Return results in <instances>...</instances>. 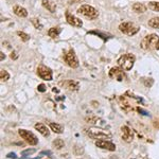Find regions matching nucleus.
I'll use <instances>...</instances> for the list:
<instances>
[{
	"label": "nucleus",
	"instance_id": "f257e3e1",
	"mask_svg": "<svg viewBox=\"0 0 159 159\" xmlns=\"http://www.w3.org/2000/svg\"><path fill=\"white\" fill-rule=\"evenodd\" d=\"M159 43V36L157 34H150L147 35L141 42V48L144 50H154L157 49Z\"/></svg>",
	"mask_w": 159,
	"mask_h": 159
},
{
	"label": "nucleus",
	"instance_id": "f03ea898",
	"mask_svg": "<svg viewBox=\"0 0 159 159\" xmlns=\"http://www.w3.org/2000/svg\"><path fill=\"white\" fill-rule=\"evenodd\" d=\"M135 60H136V57L134 55L130 54V53H126V54H123L121 57L118 60V65H119V67H121L123 70L129 71L133 68V66H134Z\"/></svg>",
	"mask_w": 159,
	"mask_h": 159
},
{
	"label": "nucleus",
	"instance_id": "7ed1b4c3",
	"mask_svg": "<svg viewBox=\"0 0 159 159\" xmlns=\"http://www.w3.org/2000/svg\"><path fill=\"white\" fill-rule=\"evenodd\" d=\"M87 135L92 139H104V138H110L111 134L109 132L103 130L99 127H90L87 129Z\"/></svg>",
	"mask_w": 159,
	"mask_h": 159
},
{
	"label": "nucleus",
	"instance_id": "20e7f679",
	"mask_svg": "<svg viewBox=\"0 0 159 159\" xmlns=\"http://www.w3.org/2000/svg\"><path fill=\"white\" fill-rule=\"evenodd\" d=\"M78 13L79 14L84 15V16L89 19H96V18H98V16H99L98 11H97L94 7L87 6V4H83V6H81V7H79Z\"/></svg>",
	"mask_w": 159,
	"mask_h": 159
},
{
	"label": "nucleus",
	"instance_id": "39448f33",
	"mask_svg": "<svg viewBox=\"0 0 159 159\" xmlns=\"http://www.w3.org/2000/svg\"><path fill=\"white\" fill-rule=\"evenodd\" d=\"M119 30L123 34L129 35V36H133L136 33L139 32V27L135 25L134 24H132V22H122V24L119 25Z\"/></svg>",
	"mask_w": 159,
	"mask_h": 159
},
{
	"label": "nucleus",
	"instance_id": "423d86ee",
	"mask_svg": "<svg viewBox=\"0 0 159 159\" xmlns=\"http://www.w3.org/2000/svg\"><path fill=\"white\" fill-rule=\"evenodd\" d=\"M64 58L69 67L71 68H78L79 67V60L76 57L73 49H69L67 52H64Z\"/></svg>",
	"mask_w": 159,
	"mask_h": 159
},
{
	"label": "nucleus",
	"instance_id": "0eeeda50",
	"mask_svg": "<svg viewBox=\"0 0 159 159\" xmlns=\"http://www.w3.org/2000/svg\"><path fill=\"white\" fill-rule=\"evenodd\" d=\"M18 134L22 139L25 140V142H28L30 145H36L38 143V139L37 137L33 134L32 132H29L27 129H19Z\"/></svg>",
	"mask_w": 159,
	"mask_h": 159
},
{
	"label": "nucleus",
	"instance_id": "6e6552de",
	"mask_svg": "<svg viewBox=\"0 0 159 159\" xmlns=\"http://www.w3.org/2000/svg\"><path fill=\"white\" fill-rule=\"evenodd\" d=\"M36 73L40 79L45 80V81H52V70L49 67H47V66L39 65L37 67Z\"/></svg>",
	"mask_w": 159,
	"mask_h": 159
},
{
	"label": "nucleus",
	"instance_id": "1a4fd4ad",
	"mask_svg": "<svg viewBox=\"0 0 159 159\" xmlns=\"http://www.w3.org/2000/svg\"><path fill=\"white\" fill-rule=\"evenodd\" d=\"M96 147H98L100 148H103V150L110 151V152H114V151H116V145H115L114 143L110 142V141L103 140V139L97 140L96 141Z\"/></svg>",
	"mask_w": 159,
	"mask_h": 159
},
{
	"label": "nucleus",
	"instance_id": "9d476101",
	"mask_svg": "<svg viewBox=\"0 0 159 159\" xmlns=\"http://www.w3.org/2000/svg\"><path fill=\"white\" fill-rule=\"evenodd\" d=\"M109 76L111 79H116L117 81L121 82V81H123V79L125 78V74L123 72V69L119 68V67H114V68L110 69Z\"/></svg>",
	"mask_w": 159,
	"mask_h": 159
},
{
	"label": "nucleus",
	"instance_id": "9b49d317",
	"mask_svg": "<svg viewBox=\"0 0 159 159\" xmlns=\"http://www.w3.org/2000/svg\"><path fill=\"white\" fill-rule=\"evenodd\" d=\"M121 137L125 142H132L134 139V133L129 126H122L121 127Z\"/></svg>",
	"mask_w": 159,
	"mask_h": 159
},
{
	"label": "nucleus",
	"instance_id": "f8f14e48",
	"mask_svg": "<svg viewBox=\"0 0 159 159\" xmlns=\"http://www.w3.org/2000/svg\"><path fill=\"white\" fill-rule=\"evenodd\" d=\"M66 20H67L68 24L70 25H72V27L81 28L82 25H83V22H82L81 19L76 18L75 16H73V15L69 12H66Z\"/></svg>",
	"mask_w": 159,
	"mask_h": 159
},
{
	"label": "nucleus",
	"instance_id": "ddd939ff",
	"mask_svg": "<svg viewBox=\"0 0 159 159\" xmlns=\"http://www.w3.org/2000/svg\"><path fill=\"white\" fill-rule=\"evenodd\" d=\"M35 129H37L38 132L42 134L43 137H49L50 136V132L49 129H48V127L46 126L45 124H43V123H36V124L34 125Z\"/></svg>",
	"mask_w": 159,
	"mask_h": 159
},
{
	"label": "nucleus",
	"instance_id": "4468645a",
	"mask_svg": "<svg viewBox=\"0 0 159 159\" xmlns=\"http://www.w3.org/2000/svg\"><path fill=\"white\" fill-rule=\"evenodd\" d=\"M13 11L18 17H27L28 16V12L25 7H20V6H15L13 7Z\"/></svg>",
	"mask_w": 159,
	"mask_h": 159
},
{
	"label": "nucleus",
	"instance_id": "2eb2a0df",
	"mask_svg": "<svg viewBox=\"0 0 159 159\" xmlns=\"http://www.w3.org/2000/svg\"><path fill=\"white\" fill-rule=\"evenodd\" d=\"M42 2H43V6L45 7L49 12H51V13H54L55 12L56 4L54 3V2L50 1V0H43Z\"/></svg>",
	"mask_w": 159,
	"mask_h": 159
},
{
	"label": "nucleus",
	"instance_id": "dca6fc26",
	"mask_svg": "<svg viewBox=\"0 0 159 159\" xmlns=\"http://www.w3.org/2000/svg\"><path fill=\"white\" fill-rule=\"evenodd\" d=\"M50 129L52 132H54L55 134H61L64 132L63 125L58 124V123H50Z\"/></svg>",
	"mask_w": 159,
	"mask_h": 159
},
{
	"label": "nucleus",
	"instance_id": "f3484780",
	"mask_svg": "<svg viewBox=\"0 0 159 159\" xmlns=\"http://www.w3.org/2000/svg\"><path fill=\"white\" fill-rule=\"evenodd\" d=\"M61 32V29L60 27H53L51 28V29L48 31V35H49L50 37L52 38H56L60 35V33Z\"/></svg>",
	"mask_w": 159,
	"mask_h": 159
},
{
	"label": "nucleus",
	"instance_id": "a211bd4d",
	"mask_svg": "<svg viewBox=\"0 0 159 159\" xmlns=\"http://www.w3.org/2000/svg\"><path fill=\"white\" fill-rule=\"evenodd\" d=\"M133 10L136 12V13H144L147 11V7L144 6V4L142 3H135L134 6H133Z\"/></svg>",
	"mask_w": 159,
	"mask_h": 159
},
{
	"label": "nucleus",
	"instance_id": "6ab92c4d",
	"mask_svg": "<svg viewBox=\"0 0 159 159\" xmlns=\"http://www.w3.org/2000/svg\"><path fill=\"white\" fill-rule=\"evenodd\" d=\"M66 86L69 90H72V91H75L79 89V83L75 81H68L66 82Z\"/></svg>",
	"mask_w": 159,
	"mask_h": 159
},
{
	"label": "nucleus",
	"instance_id": "aec40b11",
	"mask_svg": "<svg viewBox=\"0 0 159 159\" xmlns=\"http://www.w3.org/2000/svg\"><path fill=\"white\" fill-rule=\"evenodd\" d=\"M52 144H53V147L56 148V150H61V148H63L64 147H65V142H64V140L61 139V138L55 139L52 142Z\"/></svg>",
	"mask_w": 159,
	"mask_h": 159
},
{
	"label": "nucleus",
	"instance_id": "412c9836",
	"mask_svg": "<svg viewBox=\"0 0 159 159\" xmlns=\"http://www.w3.org/2000/svg\"><path fill=\"white\" fill-rule=\"evenodd\" d=\"M148 25L155 29H159V17H154V18L148 20Z\"/></svg>",
	"mask_w": 159,
	"mask_h": 159
},
{
	"label": "nucleus",
	"instance_id": "4be33fe9",
	"mask_svg": "<svg viewBox=\"0 0 159 159\" xmlns=\"http://www.w3.org/2000/svg\"><path fill=\"white\" fill-rule=\"evenodd\" d=\"M9 79H10V74L7 73V71L2 69V70L0 71V80H1V82H6Z\"/></svg>",
	"mask_w": 159,
	"mask_h": 159
},
{
	"label": "nucleus",
	"instance_id": "5701e85b",
	"mask_svg": "<svg viewBox=\"0 0 159 159\" xmlns=\"http://www.w3.org/2000/svg\"><path fill=\"white\" fill-rule=\"evenodd\" d=\"M148 7L155 12H159V2H157V1L150 2V3H148Z\"/></svg>",
	"mask_w": 159,
	"mask_h": 159
},
{
	"label": "nucleus",
	"instance_id": "b1692460",
	"mask_svg": "<svg viewBox=\"0 0 159 159\" xmlns=\"http://www.w3.org/2000/svg\"><path fill=\"white\" fill-rule=\"evenodd\" d=\"M36 152V150L35 148H28V150H25L21 152V156L22 157H28V156L32 155V154H34Z\"/></svg>",
	"mask_w": 159,
	"mask_h": 159
},
{
	"label": "nucleus",
	"instance_id": "393cba45",
	"mask_svg": "<svg viewBox=\"0 0 159 159\" xmlns=\"http://www.w3.org/2000/svg\"><path fill=\"white\" fill-rule=\"evenodd\" d=\"M17 35H18L24 42H28V40L30 39V35H28L27 33H25V32H21V31H18V32H17Z\"/></svg>",
	"mask_w": 159,
	"mask_h": 159
},
{
	"label": "nucleus",
	"instance_id": "a878e982",
	"mask_svg": "<svg viewBox=\"0 0 159 159\" xmlns=\"http://www.w3.org/2000/svg\"><path fill=\"white\" fill-rule=\"evenodd\" d=\"M73 150H74V153H75V155H78V156L82 155V154L84 153V148H82V147H80V145H78V144L74 147Z\"/></svg>",
	"mask_w": 159,
	"mask_h": 159
},
{
	"label": "nucleus",
	"instance_id": "bb28decb",
	"mask_svg": "<svg viewBox=\"0 0 159 159\" xmlns=\"http://www.w3.org/2000/svg\"><path fill=\"white\" fill-rule=\"evenodd\" d=\"M32 22H33V25H35V28H36V29H38V30H42L43 29V25H40V22L38 21L37 19H32Z\"/></svg>",
	"mask_w": 159,
	"mask_h": 159
},
{
	"label": "nucleus",
	"instance_id": "cd10ccee",
	"mask_svg": "<svg viewBox=\"0 0 159 159\" xmlns=\"http://www.w3.org/2000/svg\"><path fill=\"white\" fill-rule=\"evenodd\" d=\"M89 33H90V34H96V35H99V36H101L102 38H103L104 40L108 39V37H107V35L102 34V33H100V32H97V31H91V32H89Z\"/></svg>",
	"mask_w": 159,
	"mask_h": 159
},
{
	"label": "nucleus",
	"instance_id": "c85d7f7f",
	"mask_svg": "<svg viewBox=\"0 0 159 159\" xmlns=\"http://www.w3.org/2000/svg\"><path fill=\"white\" fill-rule=\"evenodd\" d=\"M143 83H144V85L147 87H151L153 85L154 81H153V79H145V80H143Z\"/></svg>",
	"mask_w": 159,
	"mask_h": 159
},
{
	"label": "nucleus",
	"instance_id": "c756f323",
	"mask_svg": "<svg viewBox=\"0 0 159 159\" xmlns=\"http://www.w3.org/2000/svg\"><path fill=\"white\" fill-rule=\"evenodd\" d=\"M138 111L140 112L141 115H142V116H150V112H148V111H145L144 109H142V108H140V107H138Z\"/></svg>",
	"mask_w": 159,
	"mask_h": 159
},
{
	"label": "nucleus",
	"instance_id": "7c9ffc66",
	"mask_svg": "<svg viewBox=\"0 0 159 159\" xmlns=\"http://www.w3.org/2000/svg\"><path fill=\"white\" fill-rule=\"evenodd\" d=\"M37 89H38V91H40V92H45L46 91V86L43 85V84H40V85H38Z\"/></svg>",
	"mask_w": 159,
	"mask_h": 159
},
{
	"label": "nucleus",
	"instance_id": "2f4dec72",
	"mask_svg": "<svg viewBox=\"0 0 159 159\" xmlns=\"http://www.w3.org/2000/svg\"><path fill=\"white\" fill-rule=\"evenodd\" d=\"M17 57H18V55H17L16 51H13V52L11 53V58L12 60H16Z\"/></svg>",
	"mask_w": 159,
	"mask_h": 159
},
{
	"label": "nucleus",
	"instance_id": "473e14b6",
	"mask_svg": "<svg viewBox=\"0 0 159 159\" xmlns=\"http://www.w3.org/2000/svg\"><path fill=\"white\" fill-rule=\"evenodd\" d=\"M51 154H52V153H51L50 152V151H43V152H40V155H51Z\"/></svg>",
	"mask_w": 159,
	"mask_h": 159
},
{
	"label": "nucleus",
	"instance_id": "72a5a7b5",
	"mask_svg": "<svg viewBox=\"0 0 159 159\" xmlns=\"http://www.w3.org/2000/svg\"><path fill=\"white\" fill-rule=\"evenodd\" d=\"M7 158H16V155H15V153H10V154H7Z\"/></svg>",
	"mask_w": 159,
	"mask_h": 159
},
{
	"label": "nucleus",
	"instance_id": "f704fd0d",
	"mask_svg": "<svg viewBox=\"0 0 159 159\" xmlns=\"http://www.w3.org/2000/svg\"><path fill=\"white\" fill-rule=\"evenodd\" d=\"M83 0H71V3H78V2H81Z\"/></svg>",
	"mask_w": 159,
	"mask_h": 159
},
{
	"label": "nucleus",
	"instance_id": "c9c22d12",
	"mask_svg": "<svg viewBox=\"0 0 159 159\" xmlns=\"http://www.w3.org/2000/svg\"><path fill=\"white\" fill-rule=\"evenodd\" d=\"M0 54H1V61H3L4 58H6V55L3 54V52H1V53H0Z\"/></svg>",
	"mask_w": 159,
	"mask_h": 159
},
{
	"label": "nucleus",
	"instance_id": "e433bc0d",
	"mask_svg": "<svg viewBox=\"0 0 159 159\" xmlns=\"http://www.w3.org/2000/svg\"><path fill=\"white\" fill-rule=\"evenodd\" d=\"M157 50H159V43H158V46H157Z\"/></svg>",
	"mask_w": 159,
	"mask_h": 159
}]
</instances>
